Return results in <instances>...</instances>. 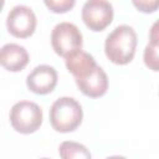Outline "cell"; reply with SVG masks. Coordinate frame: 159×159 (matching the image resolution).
Returning <instances> with one entry per match:
<instances>
[{
    "label": "cell",
    "mask_w": 159,
    "mask_h": 159,
    "mask_svg": "<svg viewBox=\"0 0 159 159\" xmlns=\"http://www.w3.org/2000/svg\"><path fill=\"white\" fill-rule=\"evenodd\" d=\"M137 32L129 25L117 26L106 39L104 52L107 58L116 65L129 63L137 48Z\"/></svg>",
    "instance_id": "6da1fadb"
},
{
    "label": "cell",
    "mask_w": 159,
    "mask_h": 159,
    "mask_svg": "<svg viewBox=\"0 0 159 159\" xmlns=\"http://www.w3.org/2000/svg\"><path fill=\"white\" fill-rule=\"evenodd\" d=\"M82 107L73 97H60L50 108L51 127L60 133H70L76 130L82 123Z\"/></svg>",
    "instance_id": "7a4b0ae2"
},
{
    "label": "cell",
    "mask_w": 159,
    "mask_h": 159,
    "mask_svg": "<svg viewBox=\"0 0 159 159\" xmlns=\"http://www.w3.org/2000/svg\"><path fill=\"white\" fill-rule=\"evenodd\" d=\"M11 127L21 134L35 133L42 124V109L31 101L16 102L10 109Z\"/></svg>",
    "instance_id": "3957f363"
},
{
    "label": "cell",
    "mask_w": 159,
    "mask_h": 159,
    "mask_svg": "<svg viewBox=\"0 0 159 159\" xmlns=\"http://www.w3.org/2000/svg\"><path fill=\"white\" fill-rule=\"evenodd\" d=\"M51 45L58 56L66 58L82 50V34L75 24L60 22L51 32Z\"/></svg>",
    "instance_id": "277c9868"
},
{
    "label": "cell",
    "mask_w": 159,
    "mask_h": 159,
    "mask_svg": "<svg viewBox=\"0 0 159 159\" xmlns=\"http://www.w3.org/2000/svg\"><path fill=\"white\" fill-rule=\"evenodd\" d=\"M37 20L31 7L25 5L14 6L6 17V27L10 35L17 39L30 37L36 30Z\"/></svg>",
    "instance_id": "5b68a950"
},
{
    "label": "cell",
    "mask_w": 159,
    "mask_h": 159,
    "mask_svg": "<svg viewBox=\"0 0 159 159\" xmlns=\"http://www.w3.org/2000/svg\"><path fill=\"white\" fill-rule=\"evenodd\" d=\"M84 25L94 31H103L113 20V6L107 0H87L82 7Z\"/></svg>",
    "instance_id": "8992f818"
},
{
    "label": "cell",
    "mask_w": 159,
    "mask_h": 159,
    "mask_svg": "<svg viewBox=\"0 0 159 159\" xmlns=\"http://www.w3.org/2000/svg\"><path fill=\"white\" fill-rule=\"evenodd\" d=\"M57 80V72L52 66L40 65L27 75L26 86L36 94H47L55 89Z\"/></svg>",
    "instance_id": "52a82bcc"
},
{
    "label": "cell",
    "mask_w": 159,
    "mask_h": 159,
    "mask_svg": "<svg viewBox=\"0 0 159 159\" xmlns=\"http://www.w3.org/2000/svg\"><path fill=\"white\" fill-rule=\"evenodd\" d=\"M80 91L91 98H99L108 89V77L102 67L97 66L89 75L83 78L75 80Z\"/></svg>",
    "instance_id": "ba28073f"
},
{
    "label": "cell",
    "mask_w": 159,
    "mask_h": 159,
    "mask_svg": "<svg viewBox=\"0 0 159 159\" xmlns=\"http://www.w3.org/2000/svg\"><path fill=\"white\" fill-rule=\"evenodd\" d=\"M30 61V56L24 46L17 43H6L0 50V63L10 72L22 71Z\"/></svg>",
    "instance_id": "9c48e42d"
},
{
    "label": "cell",
    "mask_w": 159,
    "mask_h": 159,
    "mask_svg": "<svg viewBox=\"0 0 159 159\" xmlns=\"http://www.w3.org/2000/svg\"><path fill=\"white\" fill-rule=\"evenodd\" d=\"M66 67L70 73L75 77V80H80L89 75L98 65L96 63L92 55L80 50L76 53L68 56L65 58Z\"/></svg>",
    "instance_id": "30bf717a"
},
{
    "label": "cell",
    "mask_w": 159,
    "mask_h": 159,
    "mask_svg": "<svg viewBox=\"0 0 159 159\" xmlns=\"http://www.w3.org/2000/svg\"><path fill=\"white\" fill-rule=\"evenodd\" d=\"M58 154L61 158L63 159H89L91 158V153L89 150L81 143L77 142H71V140H66L62 142L58 147Z\"/></svg>",
    "instance_id": "8fae6325"
},
{
    "label": "cell",
    "mask_w": 159,
    "mask_h": 159,
    "mask_svg": "<svg viewBox=\"0 0 159 159\" xmlns=\"http://www.w3.org/2000/svg\"><path fill=\"white\" fill-rule=\"evenodd\" d=\"M143 60L149 70L159 72V43L149 42L144 48Z\"/></svg>",
    "instance_id": "7c38bea8"
},
{
    "label": "cell",
    "mask_w": 159,
    "mask_h": 159,
    "mask_svg": "<svg viewBox=\"0 0 159 159\" xmlns=\"http://www.w3.org/2000/svg\"><path fill=\"white\" fill-rule=\"evenodd\" d=\"M46 7L55 14H65L73 9L76 0H43Z\"/></svg>",
    "instance_id": "4fadbf2b"
},
{
    "label": "cell",
    "mask_w": 159,
    "mask_h": 159,
    "mask_svg": "<svg viewBox=\"0 0 159 159\" xmlns=\"http://www.w3.org/2000/svg\"><path fill=\"white\" fill-rule=\"evenodd\" d=\"M134 7L144 14H152L159 10V0H132Z\"/></svg>",
    "instance_id": "5bb4252c"
},
{
    "label": "cell",
    "mask_w": 159,
    "mask_h": 159,
    "mask_svg": "<svg viewBox=\"0 0 159 159\" xmlns=\"http://www.w3.org/2000/svg\"><path fill=\"white\" fill-rule=\"evenodd\" d=\"M149 42L159 43V20H157L149 31Z\"/></svg>",
    "instance_id": "9a60e30c"
}]
</instances>
